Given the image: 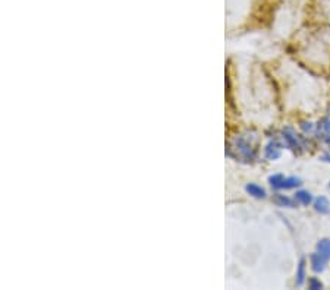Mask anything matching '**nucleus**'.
<instances>
[{
  "mask_svg": "<svg viewBox=\"0 0 330 290\" xmlns=\"http://www.w3.org/2000/svg\"><path fill=\"white\" fill-rule=\"evenodd\" d=\"M317 134L319 138H321V141L330 144V117H324L320 120L317 125Z\"/></svg>",
  "mask_w": 330,
  "mask_h": 290,
  "instance_id": "1",
  "label": "nucleus"
},
{
  "mask_svg": "<svg viewBox=\"0 0 330 290\" xmlns=\"http://www.w3.org/2000/svg\"><path fill=\"white\" fill-rule=\"evenodd\" d=\"M301 185V179L299 177H285L282 185H280V189H290V188H297Z\"/></svg>",
  "mask_w": 330,
  "mask_h": 290,
  "instance_id": "7",
  "label": "nucleus"
},
{
  "mask_svg": "<svg viewBox=\"0 0 330 290\" xmlns=\"http://www.w3.org/2000/svg\"><path fill=\"white\" fill-rule=\"evenodd\" d=\"M309 259H311V268L314 270L316 273H323L324 268H326L327 261H329V259L324 258V257H323L321 254H319V252H314Z\"/></svg>",
  "mask_w": 330,
  "mask_h": 290,
  "instance_id": "2",
  "label": "nucleus"
},
{
  "mask_svg": "<svg viewBox=\"0 0 330 290\" xmlns=\"http://www.w3.org/2000/svg\"><path fill=\"white\" fill-rule=\"evenodd\" d=\"M295 198L298 199L301 204H304V205H308L309 202L313 201L311 194L307 192V191H298V192H297V195H295Z\"/></svg>",
  "mask_w": 330,
  "mask_h": 290,
  "instance_id": "10",
  "label": "nucleus"
},
{
  "mask_svg": "<svg viewBox=\"0 0 330 290\" xmlns=\"http://www.w3.org/2000/svg\"><path fill=\"white\" fill-rule=\"evenodd\" d=\"M280 153H282V148L280 145L276 142V141H271L270 144L266 147V157L270 158V160H276L280 157Z\"/></svg>",
  "mask_w": 330,
  "mask_h": 290,
  "instance_id": "4",
  "label": "nucleus"
},
{
  "mask_svg": "<svg viewBox=\"0 0 330 290\" xmlns=\"http://www.w3.org/2000/svg\"><path fill=\"white\" fill-rule=\"evenodd\" d=\"M321 160H323V161H326V163H330V154L329 156H323L321 157Z\"/></svg>",
  "mask_w": 330,
  "mask_h": 290,
  "instance_id": "14",
  "label": "nucleus"
},
{
  "mask_svg": "<svg viewBox=\"0 0 330 290\" xmlns=\"http://www.w3.org/2000/svg\"><path fill=\"white\" fill-rule=\"evenodd\" d=\"M305 280V259H301L299 261L298 271H297V284L301 286Z\"/></svg>",
  "mask_w": 330,
  "mask_h": 290,
  "instance_id": "9",
  "label": "nucleus"
},
{
  "mask_svg": "<svg viewBox=\"0 0 330 290\" xmlns=\"http://www.w3.org/2000/svg\"><path fill=\"white\" fill-rule=\"evenodd\" d=\"M276 202H278L279 205H286V207H294V202L289 199V198H286L285 195H278V198H276Z\"/></svg>",
  "mask_w": 330,
  "mask_h": 290,
  "instance_id": "12",
  "label": "nucleus"
},
{
  "mask_svg": "<svg viewBox=\"0 0 330 290\" xmlns=\"http://www.w3.org/2000/svg\"><path fill=\"white\" fill-rule=\"evenodd\" d=\"M283 179H285V177L282 176V175H275V176H271L270 179H268V182H270V185H271L273 188H278V189H280V185H282Z\"/></svg>",
  "mask_w": 330,
  "mask_h": 290,
  "instance_id": "11",
  "label": "nucleus"
},
{
  "mask_svg": "<svg viewBox=\"0 0 330 290\" xmlns=\"http://www.w3.org/2000/svg\"><path fill=\"white\" fill-rule=\"evenodd\" d=\"M247 192L249 195H253L254 198H264L266 197V191L263 189L261 187H258V185H254V183H249L247 185Z\"/></svg>",
  "mask_w": 330,
  "mask_h": 290,
  "instance_id": "6",
  "label": "nucleus"
},
{
  "mask_svg": "<svg viewBox=\"0 0 330 290\" xmlns=\"http://www.w3.org/2000/svg\"><path fill=\"white\" fill-rule=\"evenodd\" d=\"M283 135H285V139L288 141V144L290 145L294 150L299 148L298 138H297V136H295V134L292 132V129H286V131H283Z\"/></svg>",
  "mask_w": 330,
  "mask_h": 290,
  "instance_id": "8",
  "label": "nucleus"
},
{
  "mask_svg": "<svg viewBox=\"0 0 330 290\" xmlns=\"http://www.w3.org/2000/svg\"><path fill=\"white\" fill-rule=\"evenodd\" d=\"M317 252L324 258L330 259V239H321L317 243Z\"/></svg>",
  "mask_w": 330,
  "mask_h": 290,
  "instance_id": "5",
  "label": "nucleus"
},
{
  "mask_svg": "<svg viewBox=\"0 0 330 290\" xmlns=\"http://www.w3.org/2000/svg\"><path fill=\"white\" fill-rule=\"evenodd\" d=\"M314 210L320 214H330V201L326 197H319L314 202Z\"/></svg>",
  "mask_w": 330,
  "mask_h": 290,
  "instance_id": "3",
  "label": "nucleus"
},
{
  "mask_svg": "<svg viewBox=\"0 0 330 290\" xmlns=\"http://www.w3.org/2000/svg\"><path fill=\"white\" fill-rule=\"evenodd\" d=\"M308 287L313 290H317V289H321V287H323V284H321V283H320V280H317L316 277H311V279L308 280Z\"/></svg>",
  "mask_w": 330,
  "mask_h": 290,
  "instance_id": "13",
  "label": "nucleus"
},
{
  "mask_svg": "<svg viewBox=\"0 0 330 290\" xmlns=\"http://www.w3.org/2000/svg\"><path fill=\"white\" fill-rule=\"evenodd\" d=\"M329 191H330V183H329Z\"/></svg>",
  "mask_w": 330,
  "mask_h": 290,
  "instance_id": "15",
  "label": "nucleus"
}]
</instances>
